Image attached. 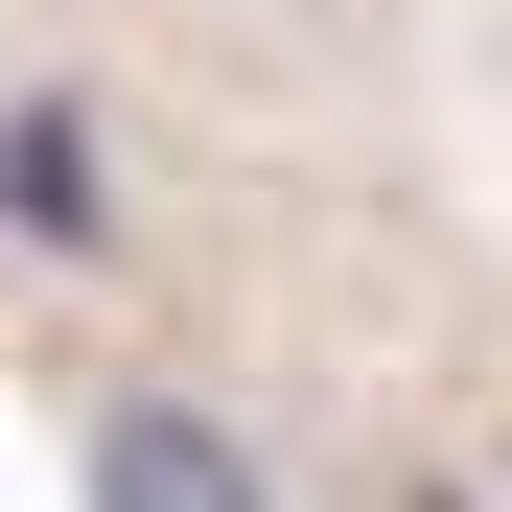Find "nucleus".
I'll return each instance as SVG.
<instances>
[{"mask_svg": "<svg viewBox=\"0 0 512 512\" xmlns=\"http://www.w3.org/2000/svg\"><path fill=\"white\" fill-rule=\"evenodd\" d=\"M233 24H326V0H233Z\"/></svg>", "mask_w": 512, "mask_h": 512, "instance_id": "2", "label": "nucleus"}, {"mask_svg": "<svg viewBox=\"0 0 512 512\" xmlns=\"http://www.w3.org/2000/svg\"><path fill=\"white\" fill-rule=\"evenodd\" d=\"M94 512H280V489H256V443L210 396H117L94 419Z\"/></svg>", "mask_w": 512, "mask_h": 512, "instance_id": "1", "label": "nucleus"}]
</instances>
